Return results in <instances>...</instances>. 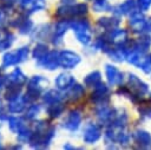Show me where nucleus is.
Wrapping results in <instances>:
<instances>
[{
    "label": "nucleus",
    "mask_w": 151,
    "mask_h": 150,
    "mask_svg": "<svg viewBox=\"0 0 151 150\" xmlns=\"http://www.w3.org/2000/svg\"><path fill=\"white\" fill-rule=\"evenodd\" d=\"M149 96H150V99H151V92H150V94H149Z\"/></svg>",
    "instance_id": "nucleus-48"
},
{
    "label": "nucleus",
    "mask_w": 151,
    "mask_h": 150,
    "mask_svg": "<svg viewBox=\"0 0 151 150\" xmlns=\"http://www.w3.org/2000/svg\"><path fill=\"white\" fill-rule=\"evenodd\" d=\"M12 26L17 27L19 30V32L21 34H27L32 31V27H33V22L28 19V17L26 14H21L19 15L17 19H14L12 22H11Z\"/></svg>",
    "instance_id": "nucleus-15"
},
{
    "label": "nucleus",
    "mask_w": 151,
    "mask_h": 150,
    "mask_svg": "<svg viewBox=\"0 0 151 150\" xmlns=\"http://www.w3.org/2000/svg\"><path fill=\"white\" fill-rule=\"evenodd\" d=\"M38 66L42 67V69H47V70H55L58 66H60L59 64V52L58 51H48V53L40 60L37 63Z\"/></svg>",
    "instance_id": "nucleus-12"
},
{
    "label": "nucleus",
    "mask_w": 151,
    "mask_h": 150,
    "mask_svg": "<svg viewBox=\"0 0 151 150\" xmlns=\"http://www.w3.org/2000/svg\"><path fill=\"white\" fill-rule=\"evenodd\" d=\"M106 53L112 60L118 61V63H122L123 60H125L126 54H127V52L125 51V48L123 46H112Z\"/></svg>",
    "instance_id": "nucleus-27"
},
{
    "label": "nucleus",
    "mask_w": 151,
    "mask_h": 150,
    "mask_svg": "<svg viewBox=\"0 0 151 150\" xmlns=\"http://www.w3.org/2000/svg\"><path fill=\"white\" fill-rule=\"evenodd\" d=\"M93 9L96 12H112V6L105 0H94Z\"/></svg>",
    "instance_id": "nucleus-34"
},
{
    "label": "nucleus",
    "mask_w": 151,
    "mask_h": 150,
    "mask_svg": "<svg viewBox=\"0 0 151 150\" xmlns=\"http://www.w3.org/2000/svg\"><path fill=\"white\" fill-rule=\"evenodd\" d=\"M29 56V48L28 46H22L17 51L7 52L2 57V67H8L13 65H18L25 60H27Z\"/></svg>",
    "instance_id": "nucleus-7"
},
{
    "label": "nucleus",
    "mask_w": 151,
    "mask_h": 150,
    "mask_svg": "<svg viewBox=\"0 0 151 150\" xmlns=\"http://www.w3.org/2000/svg\"><path fill=\"white\" fill-rule=\"evenodd\" d=\"M88 12V7L86 4L81 2V4H65L61 5L57 8L55 11V17L59 20H73L80 17H84L85 14H87Z\"/></svg>",
    "instance_id": "nucleus-3"
},
{
    "label": "nucleus",
    "mask_w": 151,
    "mask_h": 150,
    "mask_svg": "<svg viewBox=\"0 0 151 150\" xmlns=\"http://www.w3.org/2000/svg\"><path fill=\"white\" fill-rule=\"evenodd\" d=\"M21 86L22 85H18V84H8L6 93H5V98L6 100H12L14 98H17L18 96H20L21 93Z\"/></svg>",
    "instance_id": "nucleus-33"
},
{
    "label": "nucleus",
    "mask_w": 151,
    "mask_h": 150,
    "mask_svg": "<svg viewBox=\"0 0 151 150\" xmlns=\"http://www.w3.org/2000/svg\"><path fill=\"white\" fill-rule=\"evenodd\" d=\"M2 24H4V15H2V11L0 9V27Z\"/></svg>",
    "instance_id": "nucleus-44"
},
{
    "label": "nucleus",
    "mask_w": 151,
    "mask_h": 150,
    "mask_svg": "<svg viewBox=\"0 0 151 150\" xmlns=\"http://www.w3.org/2000/svg\"><path fill=\"white\" fill-rule=\"evenodd\" d=\"M107 40L113 45V46H122L124 45L129 39H127V32L123 28H114L109 31L106 34Z\"/></svg>",
    "instance_id": "nucleus-11"
},
{
    "label": "nucleus",
    "mask_w": 151,
    "mask_h": 150,
    "mask_svg": "<svg viewBox=\"0 0 151 150\" xmlns=\"http://www.w3.org/2000/svg\"><path fill=\"white\" fill-rule=\"evenodd\" d=\"M14 41V35L12 33H5V35L0 39V51H5L12 46Z\"/></svg>",
    "instance_id": "nucleus-35"
},
{
    "label": "nucleus",
    "mask_w": 151,
    "mask_h": 150,
    "mask_svg": "<svg viewBox=\"0 0 151 150\" xmlns=\"http://www.w3.org/2000/svg\"><path fill=\"white\" fill-rule=\"evenodd\" d=\"M74 83V78L70 73H60L54 80V84L59 90H67Z\"/></svg>",
    "instance_id": "nucleus-25"
},
{
    "label": "nucleus",
    "mask_w": 151,
    "mask_h": 150,
    "mask_svg": "<svg viewBox=\"0 0 151 150\" xmlns=\"http://www.w3.org/2000/svg\"><path fill=\"white\" fill-rule=\"evenodd\" d=\"M80 63V56L73 51H60L59 52V64L64 69H74Z\"/></svg>",
    "instance_id": "nucleus-9"
},
{
    "label": "nucleus",
    "mask_w": 151,
    "mask_h": 150,
    "mask_svg": "<svg viewBox=\"0 0 151 150\" xmlns=\"http://www.w3.org/2000/svg\"><path fill=\"white\" fill-rule=\"evenodd\" d=\"M7 120H8V126H9V129H11V131H13V132H15V133H18L20 130H22L26 125H25V122L22 120V118H20V117H14V116H9L8 118H7Z\"/></svg>",
    "instance_id": "nucleus-28"
},
{
    "label": "nucleus",
    "mask_w": 151,
    "mask_h": 150,
    "mask_svg": "<svg viewBox=\"0 0 151 150\" xmlns=\"http://www.w3.org/2000/svg\"><path fill=\"white\" fill-rule=\"evenodd\" d=\"M80 123H81V113H80V111L72 110L67 115V118L64 122V126L70 131H76V130H78Z\"/></svg>",
    "instance_id": "nucleus-17"
},
{
    "label": "nucleus",
    "mask_w": 151,
    "mask_h": 150,
    "mask_svg": "<svg viewBox=\"0 0 151 150\" xmlns=\"http://www.w3.org/2000/svg\"><path fill=\"white\" fill-rule=\"evenodd\" d=\"M0 116H1V115H0Z\"/></svg>",
    "instance_id": "nucleus-50"
},
{
    "label": "nucleus",
    "mask_w": 151,
    "mask_h": 150,
    "mask_svg": "<svg viewBox=\"0 0 151 150\" xmlns=\"http://www.w3.org/2000/svg\"><path fill=\"white\" fill-rule=\"evenodd\" d=\"M15 0H0V9L1 11H11L14 7Z\"/></svg>",
    "instance_id": "nucleus-41"
},
{
    "label": "nucleus",
    "mask_w": 151,
    "mask_h": 150,
    "mask_svg": "<svg viewBox=\"0 0 151 150\" xmlns=\"http://www.w3.org/2000/svg\"><path fill=\"white\" fill-rule=\"evenodd\" d=\"M70 22H71V28L74 32L78 41L81 43L83 45H88L92 40L91 27L88 21L84 19H74Z\"/></svg>",
    "instance_id": "nucleus-5"
},
{
    "label": "nucleus",
    "mask_w": 151,
    "mask_h": 150,
    "mask_svg": "<svg viewBox=\"0 0 151 150\" xmlns=\"http://www.w3.org/2000/svg\"><path fill=\"white\" fill-rule=\"evenodd\" d=\"M117 110L107 106V105H100L99 109L96 111V115H97V118L98 120L101 123V124H105V125H109L117 116Z\"/></svg>",
    "instance_id": "nucleus-13"
},
{
    "label": "nucleus",
    "mask_w": 151,
    "mask_h": 150,
    "mask_svg": "<svg viewBox=\"0 0 151 150\" xmlns=\"http://www.w3.org/2000/svg\"><path fill=\"white\" fill-rule=\"evenodd\" d=\"M85 94V89L83 85L80 84H77L74 83L73 85H71L68 89H67V92L65 94V98L71 102V103H74V102H78L83 96Z\"/></svg>",
    "instance_id": "nucleus-18"
},
{
    "label": "nucleus",
    "mask_w": 151,
    "mask_h": 150,
    "mask_svg": "<svg viewBox=\"0 0 151 150\" xmlns=\"http://www.w3.org/2000/svg\"><path fill=\"white\" fill-rule=\"evenodd\" d=\"M27 78L26 76L22 73V71L17 67L14 69L9 74L6 76V83L7 84H18V85H24L26 83Z\"/></svg>",
    "instance_id": "nucleus-26"
},
{
    "label": "nucleus",
    "mask_w": 151,
    "mask_h": 150,
    "mask_svg": "<svg viewBox=\"0 0 151 150\" xmlns=\"http://www.w3.org/2000/svg\"><path fill=\"white\" fill-rule=\"evenodd\" d=\"M26 104H27V100H26L25 96L20 94L17 98L8 102V111L12 113H21L25 110Z\"/></svg>",
    "instance_id": "nucleus-22"
},
{
    "label": "nucleus",
    "mask_w": 151,
    "mask_h": 150,
    "mask_svg": "<svg viewBox=\"0 0 151 150\" xmlns=\"http://www.w3.org/2000/svg\"><path fill=\"white\" fill-rule=\"evenodd\" d=\"M140 116L143 117H146V118H151V105H147V104H142L140 107L138 109Z\"/></svg>",
    "instance_id": "nucleus-40"
},
{
    "label": "nucleus",
    "mask_w": 151,
    "mask_h": 150,
    "mask_svg": "<svg viewBox=\"0 0 151 150\" xmlns=\"http://www.w3.org/2000/svg\"><path fill=\"white\" fill-rule=\"evenodd\" d=\"M32 133H33V131H31V129H28L27 126H25L22 130H20L18 132V139L20 142H28L29 138H31V136H32Z\"/></svg>",
    "instance_id": "nucleus-38"
},
{
    "label": "nucleus",
    "mask_w": 151,
    "mask_h": 150,
    "mask_svg": "<svg viewBox=\"0 0 151 150\" xmlns=\"http://www.w3.org/2000/svg\"><path fill=\"white\" fill-rule=\"evenodd\" d=\"M137 7V4H136V0H125L124 2L117 5V6H113L112 7V12L120 17V15H124V14H130L133 9H136Z\"/></svg>",
    "instance_id": "nucleus-20"
},
{
    "label": "nucleus",
    "mask_w": 151,
    "mask_h": 150,
    "mask_svg": "<svg viewBox=\"0 0 151 150\" xmlns=\"http://www.w3.org/2000/svg\"><path fill=\"white\" fill-rule=\"evenodd\" d=\"M105 74H106L107 83L110 85H120L123 83V79H124L123 73L111 64L105 65Z\"/></svg>",
    "instance_id": "nucleus-14"
},
{
    "label": "nucleus",
    "mask_w": 151,
    "mask_h": 150,
    "mask_svg": "<svg viewBox=\"0 0 151 150\" xmlns=\"http://www.w3.org/2000/svg\"><path fill=\"white\" fill-rule=\"evenodd\" d=\"M119 24H120L119 17H101L97 21V25L107 32L117 28L119 26Z\"/></svg>",
    "instance_id": "nucleus-21"
},
{
    "label": "nucleus",
    "mask_w": 151,
    "mask_h": 150,
    "mask_svg": "<svg viewBox=\"0 0 151 150\" xmlns=\"http://www.w3.org/2000/svg\"><path fill=\"white\" fill-rule=\"evenodd\" d=\"M100 136H101V129L99 125L91 123V122L85 125L84 132H83V139L85 143L93 144L100 138Z\"/></svg>",
    "instance_id": "nucleus-10"
},
{
    "label": "nucleus",
    "mask_w": 151,
    "mask_h": 150,
    "mask_svg": "<svg viewBox=\"0 0 151 150\" xmlns=\"http://www.w3.org/2000/svg\"><path fill=\"white\" fill-rule=\"evenodd\" d=\"M144 33H151V18H146L145 26H144Z\"/></svg>",
    "instance_id": "nucleus-42"
},
{
    "label": "nucleus",
    "mask_w": 151,
    "mask_h": 150,
    "mask_svg": "<svg viewBox=\"0 0 151 150\" xmlns=\"http://www.w3.org/2000/svg\"><path fill=\"white\" fill-rule=\"evenodd\" d=\"M137 8L142 12H146L151 7V0H136Z\"/></svg>",
    "instance_id": "nucleus-39"
},
{
    "label": "nucleus",
    "mask_w": 151,
    "mask_h": 150,
    "mask_svg": "<svg viewBox=\"0 0 151 150\" xmlns=\"http://www.w3.org/2000/svg\"><path fill=\"white\" fill-rule=\"evenodd\" d=\"M55 135V128L48 124L46 120L38 122L35 130L33 131L28 143L34 149H45L50 145Z\"/></svg>",
    "instance_id": "nucleus-1"
},
{
    "label": "nucleus",
    "mask_w": 151,
    "mask_h": 150,
    "mask_svg": "<svg viewBox=\"0 0 151 150\" xmlns=\"http://www.w3.org/2000/svg\"><path fill=\"white\" fill-rule=\"evenodd\" d=\"M72 1H74V0H63V2H65V4H70Z\"/></svg>",
    "instance_id": "nucleus-45"
},
{
    "label": "nucleus",
    "mask_w": 151,
    "mask_h": 150,
    "mask_svg": "<svg viewBox=\"0 0 151 150\" xmlns=\"http://www.w3.org/2000/svg\"><path fill=\"white\" fill-rule=\"evenodd\" d=\"M110 100L109 96V87L104 83H98L94 86L93 92L91 93V102L94 103L96 105H106Z\"/></svg>",
    "instance_id": "nucleus-8"
},
{
    "label": "nucleus",
    "mask_w": 151,
    "mask_h": 150,
    "mask_svg": "<svg viewBox=\"0 0 151 150\" xmlns=\"http://www.w3.org/2000/svg\"><path fill=\"white\" fill-rule=\"evenodd\" d=\"M65 110V105L61 103V102H58V103H53V104H50L48 107H47V115L50 118H57L59 117Z\"/></svg>",
    "instance_id": "nucleus-29"
},
{
    "label": "nucleus",
    "mask_w": 151,
    "mask_h": 150,
    "mask_svg": "<svg viewBox=\"0 0 151 150\" xmlns=\"http://www.w3.org/2000/svg\"><path fill=\"white\" fill-rule=\"evenodd\" d=\"M39 112H40V105H38V104H32V105L27 109V111H26V118L29 119V120H33V119L37 118V116L39 115Z\"/></svg>",
    "instance_id": "nucleus-37"
},
{
    "label": "nucleus",
    "mask_w": 151,
    "mask_h": 150,
    "mask_svg": "<svg viewBox=\"0 0 151 150\" xmlns=\"http://www.w3.org/2000/svg\"><path fill=\"white\" fill-rule=\"evenodd\" d=\"M20 6L25 12L32 13V12H38L44 9L46 7V1L45 0H21Z\"/></svg>",
    "instance_id": "nucleus-19"
},
{
    "label": "nucleus",
    "mask_w": 151,
    "mask_h": 150,
    "mask_svg": "<svg viewBox=\"0 0 151 150\" xmlns=\"http://www.w3.org/2000/svg\"><path fill=\"white\" fill-rule=\"evenodd\" d=\"M151 46V37L149 33H143L137 40L133 41V48L142 53H146Z\"/></svg>",
    "instance_id": "nucleus-23"
},
{
    "label": "nucleus",
    "mask_w": 151,
    "mask_h": 150,
    "mask_svg": "<svg viewBox=\"0 0 151 150\" xmlns=\"http://www.w3.org/2000/svg\"><path fill=\"white\" fill-rule=\"evenodd\" d=\"M48 53V47H47V45H45V44H37L35 45V47L33 48V51H32V57L37 60V63L38 61H40L46 54Z\"/></svg>",
    "instance_id": "nucleus-31"
},
{
    "label": "nucleus",
    "mask_w": 151,
    "mask_h": 150,
    "mask_svg": "<svg viewBox=\"0 0 151 150\" xmlns=\"http://www.w3.org/2000/svg\"><path fill=\"white\" fill-rule=\"evenodd\" d=\"M133 139L139 148H149L151 144V135L145 130H136L133 133Z\"/></svg>",
    "instance_id": "nucleus-24"
},
{
    "label": "nucleus",
    "mask_w": 151,
    "mask_h": 150,
    "mask_svg": "<svg viewBox=\"0 0 151 150\" xmlns=\"http://www.w3.org/2000/svg\"><path fill=\"white\" fill-rule=\"evenodd\" d=\"M47 85H48V80L45 77L33 76L27 83V91L25 94L27 103H32V102L37 100L40 97L41 92L46 89Z\"/></svg>",
    "instance_id": "nucleus-4"
},
{
    "label": "nucleus",
    "mask_w": 151,
    "mask_h": 150,
    "mask_svg": "<svg viewBox=\"0 0 151 150\" xmlns=\"http://www.w3.org/2000/svg\"><path fill=\"white\" fill-rule=\"evenodd\" d=\"M61 99H63V96H61L60 92L57 91V90H48V91L44 94V97H42L44 103H46L47 105L53 104V103L61 102Z\"/></svg>",
    "instance_id": "nucleus-30"
},
{
    "label": "nucleus",
    "mask_w": 151,
    "mask_h": 150,
    "mask_svg": "<svg viewBox=\"0 0 151 150\" xmlns=\"http://www.w3.org/2000/svg\"><path fill=\"white\" fill-rule=\"evenodd\" d=\"M1 87H2V80L0 79V91H1Z\"/></svg>",
    "instance_id": "nucleus-46"
},
{
    "label": "nucleus",
    "mask_w": 151,
    "mask_h": 150,
    "mask_svg": "<svg viewBox=\"0 0 151 150\" xmlns=\"http://www.w3.org/2000/svg\"><path fill=\"white\" fill-rule=\"evenodd\" d=\"M129 78H127V81H129V89H130V91H131V98L130 99H132V102H137L136 99L138 98H140V97H143L144 94H146L147 92H149V86H147V84H145L140 78H138L136 74H133V73H129V76H127Z\"/></svg>",
    "instance_id": "nucleus-6"
},
{
    "label": "nucleus",
    "mask_w": 151,
    "mask_h": 150,
    "mask_svg": "<svg viewBox=\"0 0 151 150\" xmlns=\"http://www.w3.org/2000/svg\"><path fill=\"white\" fill-rule=\"evenodd\" d=\"M0 149H1V144H0Z\"/></svg>",
    "instance_id": "nucleus-49"
},
{
    "label": "nucleus",
    "mask_w": 151,
    "mask_h": 150,
    "mask_svg": "<svg viewBox=\"0 0 151 150\" xmlns=\"http://www.w3.org/2000/svg\"><path fill=\"white\" fill-rule=\"evenodd\" d=\"M105 141L107 143H117L120 145H127L130 142V135L126 131V124L119 122H111L105 131Z\"/></svg>",
    "instance_id": "nucleus-2"
},
{
    "label": "nucleus",
    "mask_w": 151,
    "mask_h": 150,
    "mask_svg": "<svg viewBox=\"0 0 151 150\" xmlns=\"http://www.w3.org/2000/svg\"><path fill=\"white\" fill-rule=\"evenodd\" d=\"M48 30H50V25H48V24H47V25H40V26H38V27L33 31L32 37H33V38H38V39H42V38H45V37L47 35Z\"/></svg>",
    "instance_id": "nucleus-36"
},
{
    "label": "nucleus",
    "mask_w": 151,
    "mask_h": 150,
    "mask_svg": "<svg viewBox=\"0 0 151 150\" xmlns=\"http://www.w3.org/2000/svg\"><path fill=\"white\" fill-rule=\"evenodd\" d=\"M0 115H2V113H1V104H0Z\"/></svg>",
    "instance_id": "nucleus-47"
},
{
    "label": "nucleus",
    "mask_w": 151,
    "mask_h": 150,
    "mask_svg": "<svg viewBox=\"0 0 151 150\" xmlns=\"http://www.w3.org/2000/svg\"><path fill=\"white\" fill-rule=\"evenodd\" d=\"M71 27V22L68 20H59L54 27V33L52 37V43L54 45H58L59 43H61L63 37L65 35V33L67 32V30Z\"/></svg>",
    "instance_id": "nucleus-16"
},
{
    "label": "nucleus",
    "mask_w": 151,
    "mask_h": 150,
    "mask_svg": "<svg viewBox=\"0 0 151 150\" xmlns=\"http://www.w3.org/2000/svg\"><path fill=\"white\" fill-rule=\"evenodd\" d=\"M100 81H101V74L99 71H93L84 78V84L86 86H90V87H94Z\"/></svg>",
    "instance_id": "nucleus-32"
},
{
    "label": "nucleus",
    "mask_w": 151,
    "mask_h": 150,
    "mask_svg": "<svg viewBox=\"0 0 151 150\" xmlns=\"http://www.w3.org/2000/svg\"><path fill=\"white\" fill-rule=\"evenodd\" d=\"M63 148H64V149H74V146H72L70 143H66V144H65Z\"/></svg>",
    "instance_id": "nucleus-43"
}]
</instances>
